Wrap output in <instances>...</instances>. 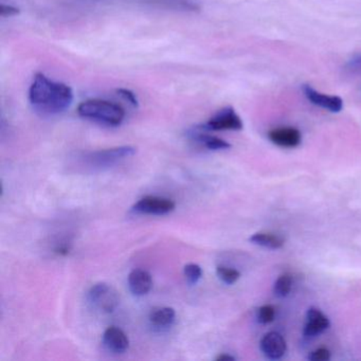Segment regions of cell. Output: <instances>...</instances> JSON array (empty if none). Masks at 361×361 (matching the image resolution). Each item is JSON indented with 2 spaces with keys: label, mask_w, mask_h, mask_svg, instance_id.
<instances>
[{
  "label": "cell",
  "mask_w": 361,
  "mask_h": 361,
  "mask_svg": "<svg viewBox=\"0 0 361 361\" xmlns=\"http://www.w3.org/2000/svg\"><path fill=\"white\" fill-rule=\"evenodd\" d=\"M29 102L39 115L54 117L65 113L73 102V92L66 84L37 73L29 90Z\"/></svg>",
  "instance_id": "6da1fadb"
},
{
  "label": "cell",
  "mask_w": 361,
  "mask_h": 361,
  "mask_svg": "<svg viewBox=\"0 0 361 361\" xmlns=\"http://www.w3.org/2000/svg\"><path fill=\"white\" fill-rule=\"evenodd\" d=\"M78 114L84 119L111 128L121 126L126 119V111L121 105L102 99L84 101L78 106Z\"/></svg>",
  "instance_id": "7a4b0ae2"
},
{
  "label": "cell",
  "mask_w": 361,
  "mask_h": 361,
  "mask_svg": "<svg viewBox=\"0 0 361 361\" xmlns=\"http://www.w3.org/2000/svg\"><path fill=\"white\" fill-rule=\"evenodd\" d=\"M137 149L130 145L113 147V149H101L86 155L85 161L92 168H109L126 158L132 157L136 154Z\"/></svg>",
  "instance_id": "3957f363"
},
{
  "label": "cell",
  "mask_w": 361,
  "mask_h": 361,
  "mask_svg": "<svg viewBox=\"0 0 361 361\" xmlns=\"http://www.w3.org/2000/svg\"><path fill=\"white\" fill-rule=\"evenodd\" d=\"M88 298L98 310L109 314L115 312L120 302L118 291L107 283H97L92 286Z\"/></svg>",
  "instance_id": "277c9868"
},
{
  "label": "cell",
  "mask_w": 361,
  "mask_h": 361,
  "mask_svg": "<svg viewBox=\"0 0 361 361\" xmlns=\"http://www.w3.org/2000/svg\"><path fill=\"white\" fill-rule=\"evenodd\" d=\"M200 126L207 132L240 130L243 128V121L232 107H225L217 111L207 123Z\"/></svg>",
  "instance_id": "5b68a950"
},
{
  "label": "cell",
  "mask_w": 361,
  "mask_h": 361,
  "mask_svg": "<svg viewBox=\"0 0 361 361\" xmlns=\"http://www.w3.org/2000/svg\"><path fill=\"white\" fill-rule=\"evenodd\" d=\"M175 202L170 198L145 196L133 206V211L139 214L166 215L175 210Z\"/></svg>",
  "instance_id": "8992f818"
},
{
  "label": "cell",
  "mask_w": 361,
  "mask_h": 361,
  "mask_svg": "<svg viewBox=\"0 0 361 361\" xmlns=\"http://www.w3.org/2000/svg\"><path fill=\"white\" fill-rule=\"evenodd\" d=\"M303 92L308 101L321 109H327L331 113H339L343 109V101L339 97L329 96V94L317 92L310 85L303 86Z\"/></svg>",
  "instance_id": "52a82bcc"
},
{
  "label": "cell",
  "mask_w": 361,
  "mask_h": 361,
  "mask_svg": "<svg viewBox=\"0 0 361 361\" xmlns=\"http://www.w3.org/2000/svg\"><path fill=\"white\" fill-rule=\"evenodd\" d=\"M268 138L278 147L293 149L301 143L302 135L298 128L284 126V128H276L270 130L268 133Z\"/></svg>",
  "instance_id": "ba28073f"
},
{
  "label": "cell",
  "mask_w": 361,
  "mask_h": 361,
  "mask_svg": "<svg viewBox=\"0 0 361 361\" xmlns=\"http://www.w3.org/2000/svg\"><path fill=\"white\" fill-rule=\"evenodd\" d=\"M261 350L267 358L281 359L287 350L286 340L278 331H270L262 338Z\"/></svg>",
  "instance_id": "9c48e42d"
},
{
  "label": "cell",
  "mask_w": 361,
  "mask_h": 361,
  "mask_svg": "<svg viewBox=\"0 0 361 361\" xmlns=\"http://www.w3.org/2000/svg\"><path fill=\"white\" fill-rule=\"evenodd\" d=\"M331 322L329 318L316 307H310L306 314V323L304 326V336L305 337H314L320 335L329 329Z\"/></svg>",
  "instance_id": "30bf717a"
},
{
  "label": "cell",
  "mask_w": 361,
  "mask_h": 361,
  "mask_svg": "<svg viewBox=\"0 0 361 361\" xmlns=\"http://www.w3.org/2000/svg\"><path fill=\"white\" fill-rule=\"evenodd\" d=\"M103 343L111 352L122 354L128 350L130 340L120 327L109 326L103 334Z\"/></svg>",
  "instance_id": "8fae6325"
},
{
  "label": "cell",
  "mask_w": 361,
  "mask_h": 361,
  "mask_svg": "<svg viewBox=\"0 0 361 361\" xmlns=\"http://www.w3.org/2000/svg\"><path fill=\"white\" fill-rule=\"evenodd\" d=\"M128 287L133 295L142 297L151 291L153 279L147 270L134 269L128 276Z\"/></svg>",
  "instance_id": "7c38bea8"
},
{
  "label": "cell",
  "mask_w": 361,
  "mask_h": 361,
  "mask_svg": "<svg viewBox=\"0 0 361 361\" xmlns=\"http://www.w3.org/2000/svg\"><path fill=\"white\" fill-rule=\"evenodd\" d=\"M189 136L192 140L200 143L202 147H207L211 151H223V149H228L231 147V145L228 143L227 141L208 134L207 130H204L200 126H196L193 130H190Z\"/></svg>",
  "instance_id": "4fadbf2b"
},
{
  "label": "cell",
  "mask_w": 361,
  "mask_h": 361,
  "mask_svg": "<svg viewBox=\"0 0 361 361\" xmlns=\"http://www.w3.org/2000/svg\"><path fill=\"white\" fill-rule=\"evenodd\" d=\"M176 312L172 307H157L149 312V320L152 326L157 329H166L174 323Z\"/></svg>",
  "instance_id": "5bb4252c"
},
{
  "label": "cell",
  "mask_w": 361,
  "mask_h": 361,
  "mask_svg": "<svg viewBox=\"0 0 361 361\" xmlns=\"http://www.w3.org/2000/svg\"><path fill=\"white\" fill-rule=\"evenodd\" d=\"M251 243L257 246L265 247L269 249H280L284 246V240L276 234L257 232L249 238Z\"/></svg>",
  "instance_id": "9a60e30c"
},
{
  "label": "cell",
  "mask_w": 361,
  "mask_h": 361,
  "mask_svg": "<svg viewBox=\"0 0 361 361\" xmlns=\"http://www.w3.org/2000/svg\"><path fill=\"white\" fill-rule=\"evenodd\" d=\"M293 279L289 274H282L276 279L274 285V293L278 298H284L290 293Z\"/></svg>",
  "instance_id": "2e32d148"
},
{
  "label": "cell",
  "mask_w": 361,
  "mask_h": 361,
  "mask_svg": "<svg viewBox=\"0 0 361 361\" xmlns=\"http://www.w3.org/2000/svg\"><path fill=\"white\" fill-rule=\"evenodd\" d=\"M216 274L225 284L228 285L234 284L240 278L238 270L227 267V266H217Z\"/></svg>",
  "instance_id": "e0dca14e"
},
{
  "label": "cell",
  "mask_w": 361,
  "mask_h": 361,
  "mask_svg": "<svg viewBox=\"0 0 361 361\" xmlns=\"http://www.w3.org/2000/svg\"><path fill=\"white\" fill-rule=\"evenodd\" d=\"M183 274L190 285L197 284L198 281L202 279V267L197 264H188L183 268Z\"/></svg>",
  "instance_id": "ac0fdd59"
},
{
  "label": "cell",
  "mask_w": 361,
  "mask_h": 361,
  "mask_svg": "<svg viewBox=\"0 0 361 361\" xmlns=\"http://www.w3.org/2000/svg\"><path fill=\"white\" fill-rule=\"evenodd\" d=\"M276 317V310L274 306L263 305L257 310V321L262 324H268V323L272 322Z\"/></svg>",
  "instance_id": "d6986e66"
},
{
  "label": "cell",
  "mask_w": 361,
  "mask_h": 361,
  "mask_svg": "<svg viewBox=\"0 0 361 361\" xmlns=\"http://www.w3.org/2000/svg\"><path fill=\"white\" fill-rule=\"evenodd\" d=\"M308 359L310 361H327L331 359V352L325 348H317L308 355Z\"/></svg>",
  "instance_id": "ffe728a7"
},
{
  "label": "cell",
  "mask_w": 361,
  "mask_h": 361,
  "mask_svg": "<svg viewBox=\"0 0 361 361\" xmlns=\"http://www.w3.org/2000/svg\"><path fill=\"white\" fill-rule=\"evenodd\" d=\"M117 94L123 99L124 101L132 105V106L137 107L139 105L138 98L136 94L130 90H126V88H120L117 90Z\"/></svg>",
  "instance_id": "44dd1931"
},
{
  "label": "cell",
  "mask_w": 361,
  "mask_h": 361,
  "mask_svg": "<svg viewBox=\"0 0 361 361\" xmlns=\"http://www.w3.org/2000/svg\"><path fill=\"white\" fill-rule=\"evenodd\" d=\"M345 69L353 75H361V54H358V56H354L352 60L348 61Z\"/></svg>",
  "instance_id": "7402d4cb"
},
{
  "label": "cell",
  "mask_w": 361,
  "mask_h": 361,
  "mask_svg": "<svg viewBox=\"0 0 361 361\" xmlns=\"http://www.w3.org/2000/svg\"><path fill=\"white\" fill-rule=\"evenodd\" d=\"M20 13V9L16 7H13L11 5H5L3 4L1 8H0V14L3 18H7V16H14L16 14Z\"/></svg>",
  "instance_id": "603a6c76"
},
{
  "label": "cell",
  "mask_w": 361,
  "mask_h": 361,
  "mask_svg": "<svg viewBox=\"0 0 361 361\" xmlns=\"http://www.w3.org/2000/svg\"><path fill=\"white\" fill-rule=\"evenodd\" d=\"M215 360H216V361H233V360H235V358H234L233 356H231V355L221 354V355H219V356H217L216 358H215Z\"/></svg>",
  "instance_id": "cb8c5ba5"
}]
</instances>
